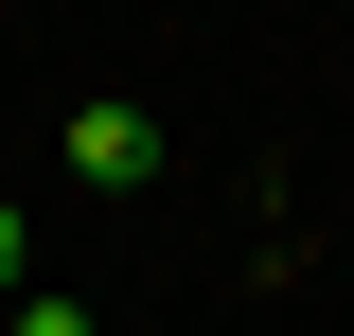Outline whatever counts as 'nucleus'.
<instances>
[{
	"mask_svg": "<svg viewBox=\"0 0 354 336\" xmlns=\"http://www.w3.org/2000/svg\"><path fill=\"white\" fill-rule=\"evenodd\" d=\"M53 160H71V177H88V195H142V177H160V124H142L124 88H88L71 124H53Z\"/></svg>",
	"mask_w": 354,
	"mask_h": 336,
	"instance_id": "f257e3e1",
	"label": "nucleus"
},
{
	"mask_svg": "<svg viewBox=\"0 0 354 336\" xmlns=\"http://www.w3.org/2000/svg\"><path fill=\"white\" fill-rule=\"evenodd\" d=\"M0 336H88V301H53V283H18V301H0Z\"/></svg>",
	"mask_w": 354,
	"mask_h": 336,
	"instance_id": "f03ea898",
	"label": "nucleus"
},
{
	"mask_svg": "<svg viewBox=\"0 0 354 336\" xmlns=\"http://www.w3.org/2000/svg\"><path fill=\"white\" fill-rule=\"evenodd\" d=\"M18 283H36V230H18V195H0V301H18Z\"/></svg>",
	"mask_w": 354,
	"mask_h": 336,
	"instance_id": "7ed1b4c3",
	"label": "nucleus"
}]
</instances>
